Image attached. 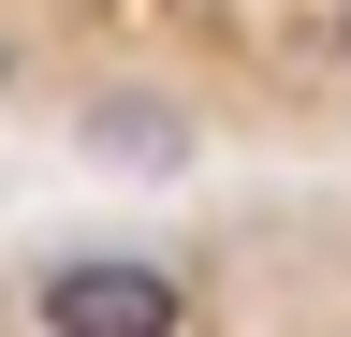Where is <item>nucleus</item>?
<instances>
[{"mask_svg": "<svg viewBox=\"0 0 351 337\" xmlns=\"http://www.w3.org/2000/svg\"><path fill=\"white\" fill-rule=\"evenodd\" d=\"M59 337H176V264H132V249H88V264H44V293H29Z\"/></svg>", "mask_w": 351, "mask_h": 337, "instance_id": "1", "label": "nucleus"}, {"mask_svg": "<svg viewBox=\"0 0 351 337\" xmlns=\"http://www.w3.org/2000/svg\"><path fill=\"white\" fill-rule=\"evenodd\" d=\"M103 147H132V161H176L191 132H176V117H147V103H117V117H103Z\"/></svg>", "mask_w": 351, "mask_h": 337, "instance_id": "2", "label": "nucleus"}]
</instances>
